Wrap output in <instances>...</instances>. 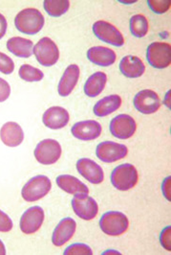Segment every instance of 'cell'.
I'll return each mask as SVG.
<instances>
[{
    "label": "cell",
    "instance_id": "1",
    "mask_svg": "<svg viewBox=\"0 0 171 255\" xmlns=\"http://www.w3.org/2000/svg\"><path fill=\"white\" fill-rule=\"evenodd\" d=\"M45 23L43 14L35 8H27L16 14L14 25L16 29L25 35H36L40 33Z\"/></svg>",
    "mask_w": 171,
    "mask_h": 255
},
{
    "label": "cell",
    "instance_id": "2",
    "mask_svg": "<svg viewBox=\"0 0 171 255\" xmlns=\"http://www.w3.org/2000/svg\"><path fill=\"white\" fill-rule=\"evenodd\" d=\"M110 180L117 190L128 191L138 183L139 174L135 166L130 163H123L114 168Z\"/></svg>",
    "mask_w": 171,
    "mask_h": 255
},
{
    "label": "cell",
    "instance_id": "3",
    "mask_svg": "<svg viewBox=\"0 0 171 255\" xmlns=\"http://www.w3.org/2000/svg\"><path fill=\"white\" fill-rule=\"evenodd\" d=\"M99 225L106 235L120 236L128 230L129 220L121 212L108 211L101 217Z\"/></svg>",
    "mask_w": 171,
    "mask_h": 255
},
{
    "label": "cell",
    "instance_id": "4",
    "mask_svg": "<svg viewBox=\"0 0 171 255\" xmlns=\"http://www.w3.org/2000/svg\"><path fill=\"white\" fill-rule=\"evenodd\" d=\"M51 188L52 183L50 179L44 175H39L27 181L22 188L21 196L24 201L29 203L37 202L44 198L50 192Z\"/></svg>",
    "mask_w": 171,
    "mask_h": 255
},
{
    "label": "cell",
    "instance_id": "5",
    "mask_svg": "<svg viewBox=\"0 0 171 255\" xmlns=\"http://www.w3.org/2000/svg\"><path fill=\"white\" fill-rule=\"evenodd\" d=\"M146 60L150 66L164 69L171 64V46L167 42L150 43L146 49Z\"/></svg>",
    "mask_w": 171,
    "mask_h": 255
},
{
    "label": "cell",
    "instance_id": "6",
    "mask_svg": "<svg viewBox=\"0 0 171 255\" xmlns=\"http://www.w3.org/2000/svg\"><path fill=\"white\" fill-rule=\"evenodd\" d=\"M62 149L60 144L55 139H44L37 145L34 154L38 162L42 165L55 164L61 156Z\"/></svg>",
    "mask_w": 171,
    "mask_h": 255
},
{
    "label": "cell",
    "instance_id": "7",
    "mask_svg": "<svg viewBox=\"0 0 171 255\" xmlns=\"http://www.w3.org/2000/svg\"><path fill=\"white\" fill-rule=\"evenodd\" d=\"M33 53L37 61L45 67L53 66L59 59V50L57 45L50 38H42L35 45Z\"/></svg>",
    "mask_w": 171,
    "mask_h": 255
},
{
    "label": "cell",
    "instance_id": "8",
    "mask_svg": "<svg viewBox=\"0 0 171 255\" xmlns=\"http://www.w3.org/2000/svg\"><path fill=\"white\" fill-rule=\"evenodd\" d=\"M92 30L96 38L106 43L116 47H121L124 44L122 34L115 26L106 20L96 21L93 24Z\"/></svg>",
    "mask_w": 171,
    "mask_h": 255
},
{
    "label": "cell",
    "instance_id": "9",
    "mask_svg": "<svg viewBox=\"0 0 171 255\" xmlns=\"http://www.w3.org/2000/svg\"><path fill=\"white\" fill-rule=\"evenodd\" d=\"M128 153L125 145L114 141H104L96 148V155L100 160L106 163H113L124 158Z\"/></svg>",
    "mask_w": 171,
    "mask_h": 255
},
{
    "label": "cell",
    "instance_id": "10",
    "mask_svg": "<svg viewBox=\"0 0 171 255\" xmlns=\"http://www.w3.org/2000/svg\"><path fill=\"white\" fill-rule=\"evenodd\" d=\"M72 208L78 217L84 221H91L98 215V203L88 194H77L71 201Z\"/></svg>",
    "mask_w": 171,
    "mask_h": 255
},
{
    "label": "cell",
    "instance_id": "11",
    "mask_svg": "<svg viewBox=\"0 0 171 255\" xmlns=\"http://www.w3.org/2000/svg\"><path fill=\"white\" fill-rule=\"evenodd\" d=\"M109 129L113 136L118 139L125 140L134 135L137 129V124L130 115H118L111 120Z\"/></svg>",
    "mask_w": 171,
    "mask_h": 255
},
{
    "label": "cell",
    "instance_id": "12",
    "mask_svg": "<svg viewBox=\"0 0 171 255\" xmlns=\"http://www.w3.org/2000/svg\"><path fill=\"white\" fill-rule=\"evenodd\" d=\"M133 104L139 113L143 115H152L160 109L161 100L155 91L143 90L135 95Z\"/></svg>",
    "mask_w": 171,
    "mask_h": 255
},
{
    "label": "cell",
    "instance_id": "13",
    "mask_svg": "<svg viewBox=\"0 0 171 255\" xmlns=\"http://www.w3.org/2000/svg\"><path fill=\"white\" fill-rule=\"evenodd\" d=\"M44 210L40 206H32L28 208L20 218V230L26 235L34 234L40 230L44 222Z\"/></svg>",
    "mask_w": 171,
    "mask_h": 255
},
{
    "label": "cell",
    "instance_id": "14",
    "mask_svg": "<svg viewBox=\"0 0 171 255\" xmlns=\"http://www.w3.org/2000/svg\"><path fill=\"white\" fill-rule=\"evenodd\" d=\"M103 128L102 125L95 120L80 121L73 125L71 128L72 135L82 141L95 140L101 136Z\"/></svg>",
    "mask_w": 171,
    "mask_h": 255
},
{
    "label": "cell",
    "instance_id": "15",
    "mask_svg": "<svg viewBox=\"0 0 171 255\" xmlns=\"http://www.w3.org/2000/svg\"><path fill=\"white\" fill-rule=\"evenodd\" d=\"M76 167L79 175L92 184H100L105 179L103 168L90 158H80Z\"/></svg>",
    "mask_w": 171,
    "mask_h": 255
},
{
    "label": "cell",
    "instance_id": "16",
    "mask_svg": "<svg viewBox=\"0 0 171 255\" xmlns=\"http://www.w3.org/2000/svg\"><path fill=\"white\" fill-rule=\"evenodd\" d=\"M70 120V115L62 107H51L42 116L43 124L51 129H60L66 127Z\"/></svg>",
    "mask_w": 171,
    "mask_h": 255
},
{
    "label": "cell",
    "instance_id": "17",
    "mask_svg": "<svg viewBox=\"0 0 171 255\" xmlns=\"http://www.w3.org/2000/svg\"><path fill=\"white\" fill-rule=\"evenodd\" d=\"M77 230V223L74 219L67 217L62 219L54 230L52 243L56 247H61L69 242Z\"/></svg>",
    "mask_w": 171,
    "mask_h": 255
},
{
    "label": "cell",
    "instance_id": "18",
    "mask_svg": "<svg viewBox=\"0 0 171 255\" xmlns=\"http://www.w3.org/2000/svg\"><path fill=\"white\" fill-rule=\"evenodd\" d=\"M1 141L9 147H17L24 140V131L15 122H7L0 129Z\"/></svg>",
    "mask_w": 171,
    "mask_h": 255
},
{
    "label": "cell",
    "instance_id": "19",
    "mask_svg": "<svg viewBox=\"0 0 171 255\" xmlns=\"http://www.w3.org/2000/svg\"><path fill=\"white\" fill-rule=\"evenodd\" d=\"M79 79V67L77 64H70L60 78L57 91L61 97L69 96L77 86Z\"/></svg>",
    "mask_w": 171,
    "mask_h": 255
},
{
    "label": "cell",
    "instance_id": "20",
    "mask_svg": "<svg viewBox=\"0 0 171 255\" xmlns=\"http://www.w3.org/2000/svg\"><path fill=\"white\" fill-rule=\"evenodd\" d=\"M87 59L96 65L108 67L115 64L117 55L114 50L105 46H94L88 49Z\"/></svg>",
    "mask_w": 171,
    "mask_h": 255
},
{
    "label": "cell",
    "instance_id": "21",
    "mask_svg": "<svg viewBox=\"0 0 171 255\" xmlns=\"http://www.w3.org/2000/svg\"><path fill=\"white\" fill-rule=\"evenodd\" d=\"M119 71L123 76L136 79L143 76L145 73V65L143 61L136 56L127 55L123 57L119 63Z\"/></svg>",
    "mask_w": 171,
    "mask_h": 255
},
{
    "label": "cell",
    "instance_id": "22",
    "mask_svg": "<svg viewBox=\"0 0 171 255\" xmlns=\"http://www.w3.org/2000/svg\"><path fill=\"white\" fill-rule=\"evenodd\" d=\"M56 182L61 190L68 194L77 195L89 193V188L87 185H85V183H83L78 178L71 175L58 176L56 179Z\"/></svg>",
    "mask_w": 171,
    "mask_h": 255
},
{
    "label": "cell",
    "instance_id": "23",
    "mask_svg": "<svg viewBox=\"0 0 171 255\" xmlns=\"http://www.w3.org/2000/svg\"><path fill=\"white\" fill-rule=\"evenodd\" d=\"M7 49L18 58L28 59L33 54L34 43L27 38L13 37L7 41Z\"/></svg>",
    "mask_w": 171,
    "mask_h": 255
},
{
    "label": "cell",
    "instance_id": "24",
    "mask_svg": "<svg viewBox=\"0 0 171 255\" xmlns=\"http://www.w3.org/2000/svg\"><path fill=\"white\" fill-rule=\"evenodd\" d=\"M121 106V98L116 95H109L95 104L93 112L94 115L98 117H106L107 115H112L114 112L119 109Z\"/></svg>",
    "mask_w": 171,
    "mask_h": 255
},
{
    "label": "cell",
    "instance_id": "25",
    "mask_svg": "<svg viewBox=\"0 0 171 255\" xmlns=\"http://www.w3.org/2000/svg\"><path fill=\"white\" fill-rule=\"evenodd\" d=\"M107 76L105 72L98 71L87 79L84 85V93L90 98L99 96L106 88Z\"/></svg>",
    "mask_w": 171,
    "mask_h": 255
},
{
    "label": "cell",
    "instance_id": "26",
    "mask_svg": "<svg viewBox=\"0 0 171 255\" xmlns=\"http://www.w3.org/2000/svg\"><path fill=\"white\" fill-rule=\"evenodd\" d=\"M43 7L50 16L59 17L68 12L70 2L68 0H45Z\"/></svg>",
    "mask_w": 171,
    "mask_h": 255
},
{
    "label": "cell",
    "instance_id": "27",
    "mask_svg": "<svg viewBox=\"0 0 171 255\" xmlns=\"http://www.w3.org/2000/svg\"><path fill=\"white\" fill-rule=\"evenodd\" d=\"M129 27L132 36L135 38H144L148 32V20L143 14H135L130 18Z\"/></svg>",
    "mask_w": 171,
    "mask_h": 255
},
{
    "label": "cell",
    "instance_id": "28",
    "mask_svg": "<svg viewBox=\"0 0 171 255\" xmlns=\"http://www.w3.org/2000/svg\"><path fill=\"white\" fill-rule=\"evenodd\" d=\"M18 75L23 81L28 82V83L40 82L44 77L43 72L40 69L37 67H34L30 64L21 65L18 70Z\"/></svg>",
    "mask_w": 171,
    "mask_h": 255
},
{
    "label": "cell",
    "instance_id": "29",
    "mask_svg": "<svg viewBox=\"0 0 171 255\" xmlns=\"http://www.w3.org/2000/svg\"><path fill=\"white\" fill-rule=\"evenodd\" d=\"M64 255H92V249L82 243H76L67 247L64 252Z\"/></svg>",
    "mask_w": 171,
    "mask_h": 255
},
{
    "label": "cell",
    "instance_id": "30",
    "mask_svg": "<svg viewBox=\"0 0 171 255\" xmlns=\"http://www.w3.org/2000/svg\"><path fill=\"white\" fill-rule=\"evenodd\" d=\"M14 70L13 60L6 54L0 52V72L5 75L12 74Z\"/></svg>",
    "mask_w": 171,
    "mask_h": 255
},
{
    "label": "cell",
    "instance_id": "31",
    "mask_svg": "<svg viewBox=\"0 0 171 255\" xmlns=\"http://www.w3.org/2000/svg\"><path fill=\"white\" fill-rule=\"evenodd\" d=\"M147 4L154 13H166L171 8V1L169 0H148Z\"/></svg>",
    "mask_w": 171,
    "mask_h": 255
},
{
    "label": "cell",
    "instance_id": "32",
    "mask_svg": "<svg viewBox=\"0 0 171 255\" xmlns=\"http://www.w3.org/2000/svg\"><path fill=\"white\" fill-rule=\"evenodd\" d=\"M13 221L0 209V232H9L13 229Z\"/></svg>",
    "mask_w": 171,
    "mask_h": 255
},
{
    "label": "cell",
    "instance_id": "33",
    "mask_svg": "<svg viewBox=\"0 0 171 255\" xmlns=\"http://www.w3.org/2000/svg\"><path fill=\"white\" fill-rule=\"evenodd\" d=\"M171 227L165 228L161 232L160 235V242L161 245L169 252L171 251Z\"/></svg>",
    "mask_w": 171,
    "mask_h": 255
},
{
    "label": "cell",
    "instance_id": "34",
    "mask_svg": "<svg viewBox=\"0 0 171 255\" xmlns=\"http://www.w3.org/2000/svg\"><path fill=\"white\" fill-rule=\"evenodd\" d=\"M11 94V87L8 82L0 78V103L6 101Z\"/></svg>",
    "mask_w": 171,
    "mask_h": 255
},
{
    "label": "cell",
    "instance_id": "35",
    "mask_svg": "<svg viewBox=\"0 0 171 255\" xmlns=\"http://www.w3.org/2000/svg\"><path fill=\"white\" fill-rule=\"evenodd\" d=\"M171 177H168L167 179H165L163 184H162V192L164 194V196L166 197L167 200H169L170 202L171 201Z\"/></svg>",
    "mask_w": 171,
    "mask_h": 255
},
{
    "label": "cell",
    "instance_id": "36",
    "mask_svg": "<svg viewBox=\"0 0 171 255\" xmlns=\"http://www.w3.org/2000/svg\"><path fill=\"white\" fill-rule=\"evenodd\" d=\"M7 28H8L7 20H6L5 16L0 13V39L5 36V34L7 32Z\"/></svg>",
    "mask_w": 171,
    "mask_h": 255
},
{
    "label": "cell",
    "instance_id": "37",
    "mask_svg": "<svg viewBox=\"0 0 171 255\" xmlns=\"http://www.w3.org/2000/svg\"><path fill=\"white\" fill-rule=\"evenodd\" d=\"M7 254V252H6V248H5V245H4V243L1 241V239H0V255H5Z\"/></svg>",
    "mask_w": 171,
    "mask_h": 255
}]
</instances>
